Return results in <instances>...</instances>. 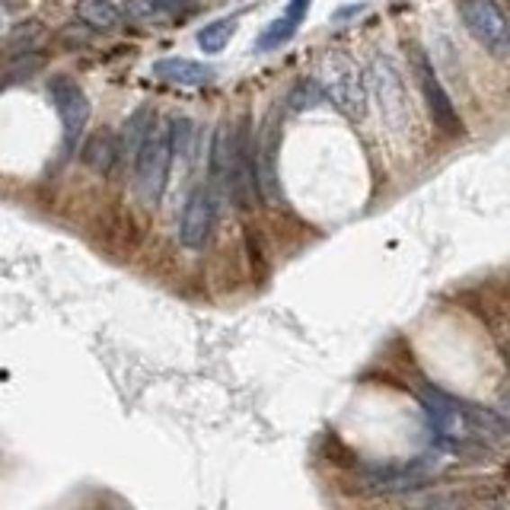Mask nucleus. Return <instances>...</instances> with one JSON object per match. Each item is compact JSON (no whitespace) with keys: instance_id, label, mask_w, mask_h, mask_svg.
<instances>
[{"instance_id":"obj_1","label":"nucleus","mask_w":510,"mask_h":510,"mask_svg":"<svg viewBox=\"0 0 510 510\" xmlns=\"http://www.w3.org/2000/svg\"><path fill=\"white\" fill-rule=\"evenodd\" d=\"M425 412L431 418L434 434L447 443L450 450H469L485 447L488 437H504V425L488 412V408L466 406L460 398L447 396L441 389H425Z\"/></svg>"},{"instance_id":"obj_2","label":"nucleus","mask_w":510,"mask_h":510,"mask_svg":"<svg viewBox=\"0 0 510 510\" xmlns=\"http://www.w3.org/2000/svg\"><path fill=\"white\" fill-rule=\"evenodd\" d=\"M134 175H138V192L148 204H160L163 189L169 179V163H173V144H169V125L154 119L144 140L134 150Z\"/></svg>"},{"instance_id":"obj_17","label":"nucleus","mask_w":510,"mask_h":510,"mask_svg":"<svg viewBox=\"0 0 510 510\" xmlns=\"http://www.w3.org/2000/svg\"><path fill=\"white\" fill-rule=\"evenodd\" d=\"M309 4H313V0H291L284 13L291 16L294 22H303V20H307V13H309Z\"/></svg>"},{"instance_id":"obj_3","label":"nucleus","mask_w":510,"mask_h":510,"mask_svg":"<svg viewBox=\"0 0 510 510\" xmlns=\"http://www.w3.org/2000/svg\"><path fill=\"white\" fill-rule=\"evenodd\" d=\"M252 140L249 115L239 119V125H230V169H227V198L237 201V208H252L255 195V163H252Z\"/></svg>"},{"instance_id":"obj_5","label":"nucleus","mask_w":510,"mask_h":510,"mask_svg":"<svg viewBox=\"0 0 510 510\" xmlns=\"http://www.w3.org/2000/svg\"><path fill=\"white\" fill-rule=\"evenodd\" d=\"M460 16L472 32V39L485 45V51H491L495 58H507V16L501 13L495 0H460Z\"/></svg>"},{"instance_id":"obj_12","label":"nucleus","mask_w":510,"mask_h":510,"mask_svg":"<svg viewBox=\"0 0 510 510\" xmlns=\"http://www.w3.org/2000/svg\"><path fill=\"white\" fill-rule=\"evenodd\" d=\"M121 148H119V140H115L112 131H99L93 134L90 140H86V148H84V163L93 169V173L99 175H109L115 166V160H119Z\"/></svg>"},{"instance_id":"obj_8","label":"nucleus","mask_w":510,"mask_h":510,"mask_svg":"<svg viewBox=\"0 0 510 510\" xmlns=\"http://www.w3.org/2000/svg\"><path fill=\"white\" fill-rule=\"evenodd\" d=\"M214 214H217V198L210 195L208 185H195L192 195L185 198L179 220V239L185 249H204L214 230Z\"/></svg>"},{"instance_id":"obj_14","label":"nucleus","mask_w":510,"mask_h":510,"mask_svg":"<svg viewBox=\"0 0 510 510\" xmlns=\"http://www.w3.org/2000/svg\"><path fill=\"white\" fill-rule=\"evenodd\" d=\"M80 16H84L90 26H99V29L119 26V10H115L109 0H84V4H80Z\"/></svg>"},{"instance_id":"obj_4","label":"nucleus","mask_w":510,"mask_h":510,"mask_svg":"<svg viewBox=\"0 0 510 510\" xmlns=\"http://www.w3.org/2000/svg\"><path fill=\"white\" fill-rule=\"evenodd\" d=\"M322 93L348 119H363V112H367V90H363L361 74H357V67L348 58L332 55L326 61V67H322Z\"/></svg>"},{"instance_id":"obj_10","label":"nucleus","mask_w":510,"mask_h":510,"mask_svg":"<svg viewBox=\"0 0 510 510\" xmlns=\"http://www.w3.org/2000/svg\"><path fill=\"white\" fill-rule=\"evenodd\" d=\"M154 77L179 86H201L208 80H214V67L192 61V58H163V61L154 64Z\"/></svg>"},{"instance_id":"obj_6","label":"nucleus","mask_w":510,"mask_h":510,"mask_svg":"<svg viewBox=\"0 0 510 510\" xmlns=\"http://www.w3.org/2000/svg\"><path fill=\"white\" fill-rule=\"evenodd\" d=\"M412 64H415V74H418V84H421V93H425L427 112H431L434 125L441 128L443 134H462V119H460V112H456L453 99H450V93L443 90V84H441V77H437V70H434L427 51L418 49V45H412Z\"/></svg>"},{"instance_id":"obj_15","label":"nucleus","mask_w":510,"mask_h":510,"mask_svg":"<svg viewBox=\"0 0 510 510\" xmlns=\"http://www.w3.org/2000/svg\"><path fill=\"white\" fill-rule=\"evenodd\" d=\"M297 26H300V22H294L287 13H284V16H278V20H274L272 26H268L265 32L259 35V51L278 49V45L291 42V35L297 32Z\"/></svg>"},{"instance_id":"obj_13","label":"nucleus","mask_w":510,"mask_h":510,"mask_svg":"<svg viewBox=\"0 0 510 510\" xmlns=\"http://www.w3.org/2000/svg\"><path fill=\"white\" fill-rule=\"evenodd\" d=\"M237 26H239L237 20H217V22H210V26H204L201 32H198V45H201V51H208V55L224 51L227 42L237 35Z\"/></svg>"},{"instance_id":"obj_16","label":"nucleus","mask_w":510,"mask_h":510,"mask_svg":"<svg viewBox=\"0 0 510 510\" xmlns=\"http://www.w3.org/2000/svg\"><path fill=\"white\" fill-rule=\"evenodd\" d=\"M319 96H322V90H319V84H313V80H300V84L294 86V93H291V109L294 112H303V109H309V105H316L319 103Z\"/></svg>"},{"instance_id":"obj_11","label":"nucleus","mask_w":510,"mask_h":510,"mask_svg":"<svg viewBox=\"0 0 510 510\" xmlns=\"http://www.w3.org/2000/svg\"><path fill=\"white\" fill-rule=\"evenodd\" d=\"M427 472H431V462H421L415 460L412 466H386V469H373L371 479H367V485H373V488H415V485H421L427 479Z\"/></svg>"},{"instance_id":"obj_9","label":"nucleus","mask_w":510,"mask_h":510,"mask_svg":"<svg viewBox=\"0 0 510 510\" xmlns=\"http://www.w3.org/2000/svg\"><path fill=\"white\" fill-rule=\"evenodd\" d=\"M278 128L268 125L265 138L252 148V163H255V189H262V195L268 201H278L281 198V185H278V169H274V160H278Z\"/></svg>"},{"instance_id":"obj_7","label":"nucleus","mask_w":510,"mask_h":510,"mask_svg":"<svg viewBox=\"0 0 510 510\" xmlns=\"http://www.w3.org/2000/svg\"><path fill=\"white\" fill-rule=\"evenodd\" d=\"M49 96H51V103H55L58 115H61L64 150L74 154V150H77V140L84 138V131H86V121H90V99H86V93L80 90L74 80L64 77V74L49 80Z\"/></svg>"}]
</instances>
